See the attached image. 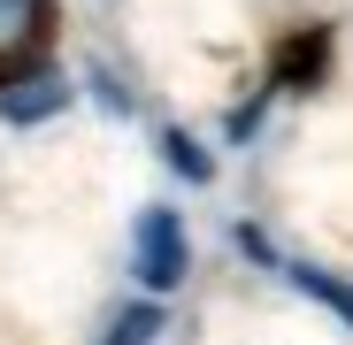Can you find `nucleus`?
Returning <instances> with one entry per match:
<instances>
[{
    "instance_id": "nucleus-4",
    "label": "nucleus",
    "mask_w": 353,
    "mask_h": 345,
    "mask_svg": "<svg viewBox=\"0 0 353 345\" xmlns=\"http://www.w3.org/2000/svg\"><path fill=\"white\" fill-rule=\"evenodd\" d=\"M154 330H161V300H139V307H123V315H115L108 345H154Z\"/></svg>"
},
{
    "instance_id": "nucleus-3",
    "label": "nucleus",
    "mask_w": 353,
    "mask_h": 345,
    "mask_svg": "<svg viewBox=\"0 0 353 345\" xmlns=\"http://www.w3.org/2000/svg\"><path fill=\"white\" fill-rule=\"evenodd\" d=\"M284 276L300 284V292H307L315 307H330V315L353 330V284H345V276H330V269H315V261H284Z\"/></svg>"
},
{
    "instance_id": "nucleus-6",
    "label": "nucleus",
    "mask_w": 353,
    "mask_h": 345,
    "mask_svg": "<svg viewBox=\"0 0 353 345\" xmlns=\"http://www.w3.org/2000/svg\"><path fill=\"white\" fill-rule=\"evenodd\" d=\"M54 107H62V85H54V77H39V92H8V100H0L8 123H31V115H54Z\"/></svg>"
},
{
    "instance_id": "nucleus-7",
    "label": "nucleus",
    "mask_w": 353,
    "mask_h": 345,
    "mask_svg": "<svg viewBox=\"0 0 353 345\" xmlns=\"http://www.w3.org/2000/svg\"><path fill=\"white\" fill-rule=\"evenodd\" d=\"M315 62H323V31H307V39H300V46H292V54H284V62H276V77H284V85H292V77H307V70H315Z\"/></svg>"
},
{
    "instance_id": "nucleus-5",
    "label": "nucleus",
    "mask_w": 353,
    "mask_h": 345,
    "mask_svg": "<svg viewBox=\"0 0 353 345\" xmlns=\"http://www.w3.org/2000/svg\"><path fill=\"white\" fill-rule=\"evenodd\" d=\"M161 146H169V161H176V177H192V185H208V177H215V161L200 154V138H192V131H161Z\"/></svg>"
},
{
    "instance_id": "nucleus-1",
    "label": "nucleus",
    "mask_w": 353,
    "mask_h": 345,
    "mask_svg": "<svg viewBox=\"0 0 353 345\" xmlns=\"http://www.w3.org/2000/svg\"><path fill=\"white\" fill-rule=\"evenodd\" d=\"M131 269L146 292H176L192 269V238H185V222H176V207H146L139 230H131Z\"/></svg>"
},
{
    "instance_id": "nucleus-2",
    "label": "nucleus",
    "mask_w": 353,
    "mask_h": 345,
    "mask_svg": "<svg viewBox=\"0 0 353 345\" xmlns=\"http://www.w3.org/2000/svg\"><path fill=\"white\" fill-rule=\"evenodd\" d=\"M54 39V0H0V85L23 77Z\"/></svg>"
}]
</instances>
